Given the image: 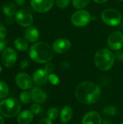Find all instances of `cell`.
<instances>
[{
    "mask_svg": "<svg viewBox=\"0 0 123 124\" xmlns=\"http://www.w3.org/2000/svg\"><path fill=\"white\" fill-rule=\"evenodd\" d=\"M101 93L99 86L91 81H84L79 84L75 90L76 99L86 105L96 103L99 100Z\"/></svg>",
    "mask_w": 123,
    "mask_h": 124,
    "instance_id": "obj_1",
    "label": "cell"
},
{
    "mask_svg": "<svg viewBox=\"0 0 123 124\" xmlns=\"http://www.w3.org/2000/svg\"><path fill=\"white\" fill-rule=\"evenodd\" d=\"M29 55L37 63H47L52 60L54 53L53 49L48 44L41 41L31 46L29 50Z\"/></svg>",
    "mask_w": 123,
    "mask_h": 124,
    "instance_id": "obj_2",
    "label": "cell"
},
{
    "mask_svg": "<svg viewBox=\"0 0 123 124\" xmlns=\"http://www.w3.org/2000/svg\"><path fill=\"white\" fill-rule=\"evenodd\" d=\"M115 54L108 49H101L98 50L94 56V62L96 66L101 70H109L115 62Z\"/></svg>",
    "mask_w": 123,
    "mask_h": 124,
    "instance_id": "obj_3",
    "label": "cell"
},
{
    "mask_svg": "<svg viewBox=\"0 0 123 124\" xmlns=\"http://www.w3.org/2000/svg\"><path fill=\"white\" fill-rule=\"evenodd\" d=\"M20 102L14 98H7L0 102V113L7 118H13L20 112Z\"/></svg>",
    "mask_w": 123,
    "mask_h": 124,
    "instance_id": "obj_4",
    "label": "cell"
},
{
    "mask_svg": "<svg viewBox=\"0 0 123 124\" xmlns=\"http://www.w3.org/2000/svg\"><path fill=\"white\" fill-rule=\"evenodd\" d=\"M101 20L107 25L117 26L122 21V15L115 9H107L101 13Z\"/></svg>",
    "mask_w": 123,
    "mask_h": 124,
    "instance_id": "obj_5",
    "label": "cell"
},
{
    "mask_svg": "<svg viewBox=\"0 0 123 124\" xmlns=\"http://www.w3.org/2000/svg\"><path fill=\"white\" fill-rule=\"evenodd\" d=\"M91 20V15L86 10H78L71 17L72 23L77 27H83L88 25Z\"/></svg>",
    "mask_w": 123,
    "mask_h": 124,
    "instance_id": "obj_6",
    "label": "cell"
},
{
    "mask_svg": "<svg viewBox=\"0 0 123 124\" xmlns=\"http://www.w3.org/2000/svg\"><path fill=\"white\" fill-rule=\"evenodd\" d=\"M107 44L109 49L113 51H118L123 47V33L120 31L112 33L107 39Z\"/></svg>",
    "mask_w": 123,
    "mask_h": 124,
    "instance_id": "obj_7",
    "label": "cell"
},
{
    "mask_svg": "<svg viewBox=\"0 0 123 124\" xmlns=\"http://www.w3.org/2000/svg\"><path fill=\"white\" fill-rule=\"evenodd\" d=\"M54 0H31L32 8L37 12L43 13L49 11L53 5Z\"/></svg>",
    "mask_w": 123,
    "mask_h": 124,
    "instance_id": "obj_8",
    "label": "cell"
},
{
    "mask_svg": "<svg viewBox=\"0 0 123 124\" xmlns=\"http://www.w3.org/2000/svg\"><path fill=\"white\" fill-rule=\"evenodd\" d=\"M16 22L22 27L30 26L33 21L32 15L25 9H20L15 14Z\"/></svg>",
    "mask_w": 123,
    "mask_h": 124,
    "instance_id": "obj_9",
    "label": "cell"
},
{
    "mask_svg": "<svg viewBox=\"0 0 123 124\" xmlns=\"http://www.w3.org/2000/svg\"><path fill=\"white\" fill-rule=\"evenodd\" d=\"M17 53L14 49L10 47L5 49L1 55V60L4 65L7 68L12 67L17 61Z\"/></svg>",
    "mask_w": 123,
    "mask_h": 124,
    "instance_id": "obj_10",
    "label": "cell"
},
{
    "mask_svg": "<svg viewBox=\"0 0 123 124\" xmlns=\"http://www.w3.org/2000/svg\"><path fill=\"white\" fill-rule=\"evenodd\" d=\"M15 82L18 87L23 90L29 89L33 85V78L25 73H20L15 77Z\"/></svg>",
    "mask_w": 123,
    "mask_h": 124,
    "instance_id": "obj_11",
    "label": "cell"
},
{
    "mask_svg": "<svg viewBox=\"0 0 123 124\" xmlns=\"http://www.w3.org/2000/svg\"><path fill=\"white\" fill-rule=\"evenodd\" d=\"M71 47L70 41L67 39H58L54 41L52 45L53 50L58 54L67 52Z\"/></svg>",
    "mask_w": 123,
    "mask_h": 124,
    "instance_id": "obj_12",
    "label": "cell"
},
{
    "mask_svg": "<svg viewBox=\"0 0 123 124\" xmlns=\"http://www.w3.org/2000/svg\"><path fill=\"white\" fill-rule=\"evenodd\" d=\"M49 74L44 69H38L34 72L33 81L36 85H44L49 80Z\"/></svg>",
    "mask_w": 123,
    "mask_h": 124,
    "instance_id": "obj_13",
    "label": "cell"
},
{
    "mask_svg": "<svg viewBox=\"0 0 123 124\" xmlns=\"http://www.w3.org/2000/svg\"><path fill=\"white\" fill-rule=\"evenodd\" d=\"M101 117L96 111H91L86 113L82 121V124H101Z\"/></svg>",
    "mask_w": 123,
    "mask_h": 124,
    "instance_id": "obj_14",
    "label": "cell"
},
{
    "mask_svg": "<svg viewBox=\"0 0 123 124\" xmlns=\"http://www.w3.org/2000/svg\"><path fill=\"white\" fill-rule=\"evenodd\" d=\"M30 94L33 101L36 103H43L47 99L46 94L38 87H33L30 91Z\"/></svg>",
    "mask_w": 123,
    "mask_h": 124,
    "instance_id": "obj_15",
    "label": "cell"
},
{
    "mask_svg": "<svg viewBox=\"0 0 123 124\" xmlns=\"http://www.w3.org/2000/svg\"><path fill=\"white\" fill-rule=\"evenodd\" d=\"M33 119V113L30 110H23L18 114L17 121L19 124H29Z\"/></svg>",
    "mask_w": 123,
    "mask_h": 124,
    "instance_id": "obj_16",
    "label": "cell"
},
{
    "mask_svg": "<svg viewBox=\"0 0 123 124\" xmlns=\"http://www.w3.org/2000/svg\"><path fill=\"white\" fill-rule=\"evenodd\" d=\"M24 36H25V39L28 41H29L30 43H33V42H36L38 39V38H39V32L36 28L30 27V28H27L25 30Z\"/></svg>",
    "mask_w": 123,
    "mask_h": 124,
    "instance_id": "obj_17",
    "label": "cell"
},
{
    "mask_svg": "<svg viewBox=\"0 0 123 124\" xmlns=\"http://www.w3.org/2000/svg\"><path fill=\"white\" fill-rule=\"evenodd\" d=\"M73 115L72 109L70 106H65L64 107L60 113V121L62 124H67L68 123Z\"/></svg>",
    "mask_w": 123,
    "mask_h": 124,
    "instance_id": "obj_18",
    "label": "cell"
},
{
    "mask_svg": "<svg viewBox=\"0 0 123 124\" xmlns=\"http://www.w3.org/2000/svg\"><path fill=\"white\" fill-rule=\"evenodd\" d=\"M14 46L17 49L20 50V51H26L28 49V41L25 38H17L15 39L14 42Z\"/></svg>",
    "mask_w": 123,
    "mask_h": 124,
    "instance_id": "obj_19",
    "label": "cell"
},
{
    "mask_svg": "<svg viewBox=\"0 0 123 124\" xmlns=\"http://www.w3.org/2000/svg\"><path fill=\"white\" fill-rule=\"evenodd\" d=\"M2 10L7 16H12L16 14V7L12 2H7L4 4Z\"/></svg>",
    "mask_w": 123,
    "mask_h": 124,
    "instance_id": "obj_20",
    "label": "cell"
},
{
    "mask_svg": "<svg viewBox=\"0 0 123 124\" xmlns=\"http://www.w3.org/2000/svg\"><path fill=\"white\" fill-rule=\"evenodd\" d=\"M31 99H32L31 94L27 90H24L23 92H22L20 95V102L23 104H28L30 102Z\"/></svg>",
    "mask_w": 123,
    "mask_h": 124,
    "instance_id": "obj_21",
    "label": "cell"
},
{
    "mask_svg": "<svg viewBox=\"0 0 123 124\" xmlns=\"http://www.w3.org/2000/svg\"><path fill=\"white\" fill-rule=\"evenodd\" d=\"M9 87L5 82L0 81V99H4L8 96Z\"/></svg>",
    "mask_w": 123,
    "mask_h": 124,
    "instance_id": "obj_22",
    "label": "cell"
},
{
    "mask_svg": "<svg viewBox=\"0 0 123 124\" xmlns=\"http://www.w3.org/2000/svg\"><path fill=\"white\" fill-rule=\"evenodd\" d=\"M59 110L57 108H51L47 112V117L51 121L56 120L59 116Z\"/></svg>",
    "mask_w": 123,
    "mask_h": 124,
    "instance_id": "obj_23",
    "label": "cell"
},
{
    "mask_svg": "<svg viewBox=\"0 0 123 124\" xmlns=\"http://www.w3.org/2000/svg\"><path fill=\"white\" fill-rule=\"evenodd\" d=\"M89 3V0H72V4L74 7L77 9L85 8Z\"/></svg>",
    "mask_w": 123,
    "mask_h": 124,
    "instance_id": "obj_24",
    "label": "cell"
},
{
    "mask_svg": "<svg viewBox=\"0 0 123 124\" xmlns=\"http://www.w3.org/2000/svg\"><path fill=\"white\" fill-rule=\"evenodd\" d=\"M30 111L35 114V115H38L41 113V107L40 106V105L38 103H35V104H33L31 106H30Z\"/></svg>",
    "mask_w": 123,
    "mask_h": 124,
    "instance_id": "obj_25",
    "label": "cell"
},
{
    "mask_svg": "<svg viewBox=\"0 0 123 124\" xmlns=\"http://www.w3.org/2000/svg\"><path fill=\"white\" fill-rule=\"evenodd\" d=\"M104 112V113L107 114V115H112V116H114L117 113V110L113 107V106H109V107H107L104 109L103 110Z\"/></svg>",
    "mask_w": 123,
    "mask_h": 124,
    "instance_id": "obj_26",
    "label": "cell"
},
{
    "mask_svg": "<svg viewBox=\"0 0 123 124\" xmlns=\"http://www.w3.org/2000/svg\"><path fill=\"white\" fill-rule=\"evenodd\" d=\"M49 81L53 85H57L59 83V79L58 76L57 75L52 74V73H50L49 75Z\"/></svg>",
    "mask_w": 123,
    "mask_h": 124,
    "instance_id": "obj_27",
    "label": "cell"
},
{
    "mask_svg": "<svg viewBox=\"0 0 123 124\" xmlns=\"http://www.w3.org/2000/svg\"><path fill=\"white\" fill-rule=\"evenodd\" d=\"M57 5L60 8H65L68 6L70 0H56Z\"/></svg>",
    "mask_w": 123,
    "mask_h": 124,
    "instance_id": "obj_28",
    "label": "cell"
},
{
    "mask_svg": "<svg viewBox=\"0 0 123 124\" xmlns=\"http://www.w3.org/2000/svg\"><path fill=\"white\" fill-rule=\"evenodd\" d=\"M7 35V30L5 27L0 23V39H4Z\"/></svg>",
    "mask_w": 123,
    "mask_h": 124,
    "instance_id": "obj_29",
    "label": "cell"
},
{
    "mask_svg": "<svg viewBox=\"0 0 123 124\" xmlns=\"http://www.w3.org/2000/svg\"><path fill=\"white\" fill-rule=\"evenodd\" d=\"M54 66L52 63H48L46 65L45 68H44V70L49 73L50 74L53 70H54Z\"/></svg>",
    "mask_w": 123,
    "mask_h": 124,
    "instance_id": "obj_30",
    "label": "cell"
},
{
    "mask_svg": "<svg viewBox=\"0 0 123 124\" xmlns=\"http://www.w3.org/2000/svg\"><path fill=\"white\" fill-rule=\"evenodd\" d=\"M7 41L4 39H0V52H4L7 46Z\"/></svg>",
    "mask_w": 123,
    "mask_h": 124,
    "instance_id": "obj_31",
    "label": "cell"
},
{
    "mask_svg": "<svg viewBox=\"0 0 123 124\" xmlns=\"http://www.w3.org/2000/svg\"><path fill=\"white\" fill-rule=\"evenodd\" d=\"M38 124H52L51 120L49 118H44L38 121Z\"/></svg>",
    "mask_w": 123,
    "mask_h": 124,
    "instance_id": "obj_32",
    "label": "cell"
},
{
    "mask_svg": "<svg viewBox=\"0 0 123 124\" xmlns=\"http://www.w3.org/2000/svg\"><path fill=\"white\" fill-rule=\"evenodd\" d=\"M115 59H117L118 61H123V52H117L115 54Z\"/></svg>",
    "mask_w": 123,
    "mask_h": 124,
    "instance_id": "obj_33",
    "label": "cell"
},
{
    "mask_svg": "<svg viewBox=\"0 0 123 124\" xmlns=\"http://www.w3.org/2000/svg\"><path fill=\"white\" fill-rule=\"evenodd\" d=\"M28 65V61L27 60H24L21 62L20 63V66H21V68L22 69H25V68H27Z\"/></svg>",
    "mask_w": 123,
    "mask_h": 124,
    "instance_id": "obj_34",
    "label": "cell"
},
{
    "mask_svg": "<svg viewBox=\"0 0 123 124\" xmlns=\"http://www.w3.org/2000/svg\"><path fill=\"white\" fill-rule=\"evenodd\" d=\"M12 22H13V20H12V18L11 17V16H8L7 17V19H6V23H12Z\"/></svg>",
    "mask_w": 123,
    "mask_h": 124,
    "instance_id": "obj_35",
    "label": "cell"
},
{
    "mask_svg": "<svg viewBox=\"0 0 123 124\" xmlns=\"http://www.w3.org/2000/svg\"><path fill=\"white\" fill-rule=\"evenodd\" d=\"M14 1L17 3V5H20V6L22 5L25 3V0H14Z\"/></svg>",
    "mask_w": 123,
    "mask_h": 124,
    "instance_id": "obj_36",
    "label": "cell"
},
{
    "mask_svg": "<svg viewBox=\"0 0 123 124\" xmlns=\"http://www.w3.org/2000/svg\"><path fill=\"white\" fill-rule=\"evenodd\" d=\"M96 3H98V4H104L105 3L107 0H94Z\"/></svg>",
    "mask_w": 123,
    "mask_h": 124,
    "instance_id": "obj_37",
    "label": "cell"
},
{
    "mask_svg": "<svg viewBox=\"0 0 123 124\" xmlns=\"http://www.w3.org/2000/svg\"><path fill=\"white\" fill-rule=\"evenodd\" d=\"M0 124H4V119L2 118V116L0 115Z\"/></svg>",
    "mask_w": 123,
    "mask_h": 124,
    "instance_id": "obj_38",
    "label": "cell"
},
{
    "mask_svg": "<svg viewBox=\"0 0 123 124\" xmlns=\"http://www.w3.org/2000/svg\"><path fill=\"white\" fill-rule=\"evenodd\" d=\"M1 72V65H0V73Z\"/></svg>",
    "mask_w": 123,
    "mask_h": 124,
    "instance_id": "obj_39",
    "label": "cell"
},
{
    "mask_svg": "<svg viewBox=\"0 0 123 124\" xmlns=\"http://www.w3.org/2000/svg\"><path fill=\"white\" fill-rule=\"evenodd\" d=\"M123 124V123H121V124Z\"/></svg>",
    "mask_w": 123,
    "mask_h": 124,
    "instance_id": "obj_40",
    "label": "cell"
},
{
    "mask_svg": "<svg viewBox=\"0 0 123 124\" xmlns=\"http://www.w3.org/2000/svg\"><path fill=\"white\" fill-rule=\"evenodd\" d=\"M119 1H123V0H119Z\"/></svg>",
    "mask_w": 123,
    "mask_h": 124,
    "instance_id": "obj_41",
    "label": "cell"
}]
</instances>
